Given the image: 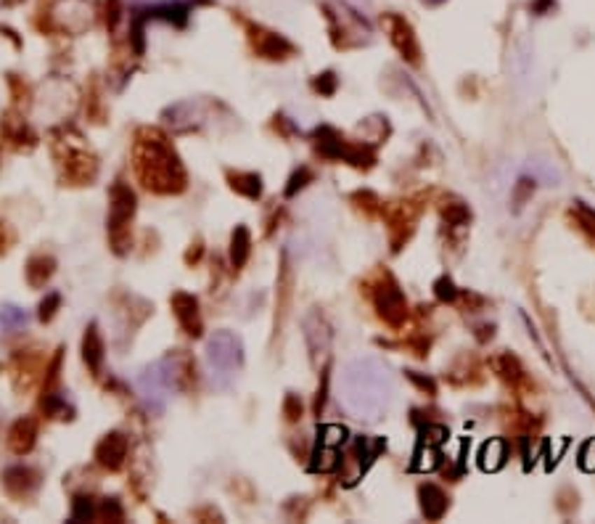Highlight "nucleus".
Returning a JSON list of instances; mask_svg holds the SVG:
<instances>
[{
	"instance_id": "f257e3e1",
	"label": "nucleus",
	"mask_w": 595,
	"mask_h": 524,
	"mask_svg": "<svg viewBox=\"0 0 595 524\" xmlns=\"http://www.w3.org/2000/svg\"><path fill=\"white\" fill-rule=\"evenodd\" d=\"M389 394H392L389 371L376 357H357L344 368L342 400L352 416L376 421L386 411Z\"/></svg>"
},
{
	"instance_id": "f03ea898",
	"label": "nucleus",
	"mask_w": 595,
	"mask_h": 524,
	"mask_svg": "<svg viewBox=\"0 0 595 524\" xmlns=\"http://www.w3.org/2000/svg\"><path fill=\"white\" fill-rule=\"evenodd\" d=\"M135 165H138V175H141L146 188L159 191V193H172V191H183V186H186V172H183L178 156L169 149V143L162 132H138Z\"/></svg>"
},
{
	"instance_id": "7ed1b4c3",
	"label": "nucleus",
	"mask_w": 595,
	"mask_h": 524,
	"mask_svg": "<svg viewBox=\"0 0 595 524\" xmlns=\"http://www.w3.org/2000/svg\"><path fill=\"white\" fill-rule=\"evenodd\" d=\"M244 363L241 339L230 331H214L206 342V368L214 387L225 389Z\"/></svg>"
},
{
	"instance_id": "20e7f679",
	"label": "nucleus",
	"mask_w": 595,
	"mask_h": 524,
	"mask_svg": "<svg viewBox=\"0 0 595 524\" xmlns=\"http://www.w3.org/2000/svg\"><path fill=\"white\" fill-rule=\"evenodd\" d=\"M178 389V366L172 357H162L151 363L148 368H143L138 376V392H141L143 403L148 405V411L162 413L164 411L169 394Z\"/></svg>"
},
{
	"instance_id": "39448f33",
	"label": "nucleus",
	"mask_w": 595,
	"mask_h": 524,
	"mask_svg": "<svg viewBox=\"0 0 595 524\" xmlns=\"http://www.w3.org/2000/svg\"><path fill=\"white\" fill-rule=\"evenodd\" d=\"M326 16L331 22L333 43L339 48H352L360 43H368V24L357 11L346 8L344 3H326Z\"/></svg>"
},
{
	"instance_id": "423d86ee",
	"label": "nucleus",
	"mask_w": 595,
	"mask_h": 524,
	"mask_svg": "<svg viewBox=\"0 0 595 524\" xmlns=\"http://www.w3.org/2000/svg\"><path fill=\"white\" fill-rule=\"evenodd\" d=\"M373 305L379 310L381 321L389 323L392 329H400L407 315V302H405L400 286L394 284V278L389 273H384L379 278V284L373 286Z\"/></svg>"
},
{
	"instance_id": "0eeeda50",
	"label": "nucleus",
	"mask_w": 595,
	"mask_h": 524,
	"mask_svg": "<svg viewBox=\"0 0 595 524\" xmlns=\"http://www.w3.org/2000/svg\"><path fill=\"white\" fill-rule=\"evenodd\" d=\"M384 27L389 32L392 46L402 53V59H407L410 64H418L421 61V46H418V37L413 32V27H410V22L402 19L400 13H386L384 16Z\"/></svg>"
},
{
	"instance_id": "6e6552de",
	"label": "nucleus",
	"mask_w": 595,
	"mask_h": 524,
	"mask_svg": "<svg viewBox=\"0 0 595 524\" xmlns=\"http://www.w3.org/2000/svg\"><path fill=\"white\" fill-rule=\"evenodd\" d=\"M132 212H135V196L127 186L117 183L111 188V214H108V228H111V236H117L122 228L130 223Z\"/></svg>"
},
{
	"instance_id": "1a4fd4ad",
	"label": "nucleus",
	"mask_w": 595,
	"mask_h": 524,
	"mask_svg": "<svg viewBox=\"0 0 595 524\" xmlns=\"http://www.w3.org/2000/svg\"><path fill=\"white\" fill-rule=\"evenodd\" d=\"M125 455H127V437L125 434H106L104 440L98 442V448H95V458H98V464L106 466V469H119L122 461H125Z\"/></svg>"
},
{
	"instance_id": "9d476101",
	"label": "nucleus",
	"mask_w": 595,
	"mask_h": 524,
	"mask_svg": "<svg viewBox=\"0 0 595 524\" xmlns=\"http://www.w3.org/2000/svg\"><path fill=\"white\" fill-rule=\"evenodd\" d=\"M304 339H307L312 357L323 355L328 350V345H331V329H328V323L323 321V315L318 310L309 312L307 318H304Z\"/></svg>"
},
{
	"instance_id": "9b49d317",
	"label": "nucleus",
	"mask_w": 595,
	"mask_h": 524,
	"mask_svg": "<svg viewBox=\"0 0 595 524\" xmlns=\"http://www.w3.org/2000/svg\"><path fill=\"white\" fill-rule=\"evenodd\" d=\"M251 40H254V48H257V53L265 56V59H286L294 46L286 40V37L275 35V32H267V29H251Z\"/></svg>"
},
{
	"instance_id": "f8f14e48",
	"label": "nucleus",
	"mask_w": 595,
	"mask_h": 524,
	"mask_svg": "<svg viewBox=\"0 0 595 524\" xmlns=\"http://www.w3.org/2000/svg\"><path fill=\"white\" fill-rule=\"evenodd\" d=\"M172 310H175V315H178L180 326H183L190 336H199V333H202V318H199V302H196V297L180 291V294L172 297Z\"/></svg>"
},
{
	"instance_id": "ddd939ff",
	"label": "nucleus",
	"mask_w": 595,
	"mask_h": 524,
	"mask_svg": "<svg viewBox=\"0 0 595 524\" xmlns=\"http://www.w3.org/2000/svg\"><path fill=\"white\" fill-rule=\"evenodd\" d=\"M418 498H421V511H424V516L431 519V522L442 519L444 511H447V506H450L444 490L437 488V485H431V482H426V485L418 488Z\"/></svg>"
},
{
	"instance_id": "4468645a",
	"label": "nucleus",
	"mask_w": 595,
	"mask_h": 524,
	"mask_svg": "<svg viewBox=\"0 0 595 524\" xmlns=\"http://www.w3.org/2000/svg\"><path fill=\"white\" fill-rule=\"evenodd\" d=\"M8 445H11L13 453H27L32 450V445H35V421L32 418H22V421H16L11 429V437H8Z\"/></svg>"
},
{
	"instance_id": "2eb2a0df",
	"label": "nucleus",
	"mask_w": 595,
	"mask_h": 524,
	"mask_svg": "<svg viewBox=\"0 0 595 524\" xmlns=\"http://www.w3.org/2000/svg\"><path fill=\"white\" fill-rule=\"evenodd\" d=\"M83 357H85V363L90 366V371H93V373H98V371H101V363H104V342H101V333H98V329H95V326H90V329H88V333H85V339H83Z\"/></svg>"
},
{
	"instance_id": "dca6fc26",
	"label": "nucleus",
	"mask_w": 595,
	"mask_h": 524,
	"mask_svg": "<svg viewBox=\"0 0 595 524\" xmlns=\"http://www.w3.org/2000/svg\"><path fill=\"white\" fill-rule=\"evenodd\" d=\"M492 366H495V371H498L503 379L511 381V384L524 379V368H522V363H519V357L511 355V352H505V350L492 360Z\"/></svg>"
},
{
	"instance_id": "f3484780",
	"label": "nucleus",
	"mask_w": 595,
	"mask_h": 524,
	"mask_svg": "<svg viewBox=\"0 0 595 524\" xmlns=\"http://www.w3.org/2000/svg\"><path fill=\"white\" fill-rule=\"evenodd\" d=\"M355 448H357V455H360V469L365 471V469L379 458V453L386 448V440H381V437H357Z\"/></svg>"
},
{
	"instance_id": "a211bd4d",
	"label": "nucleus",
	"mask_w": 595,
	"mask_h": 524,
	"mask_svg": "<svg viewBox=\"0 0 595 524\" xmlns=\"http://www.w3.org/2000/svg\"><path fill=\"white\" fill-rule=\"evenodd\" d=\"M440 464V450H437V442L431 440H421L416 450V461H413V471H431Z\"/></svg>"
},
{
	"instance_id": "6ab92c4d",
	"label": "nucleus",
	"mask_w": 595,
	"mask_h": 524,
	"mask_svg": "<svg viewBox=\"0 0 595 524\" xmlns=\"http://www.w3.org/2000/svg\"><path fill=\"white\" fill-rule=\"evenodd\" d=\"M569 217L574 220V226L580 228L584 236L595 244V209H590L584 202H577L569 209Z\"/></svg>"
},
{
	"instance_id": "aec40b11",
	"label": "nucleus",
	"mask_w": 595,
	"mask_h": 524,
	"mask_svg": "<svg viewBox=\"0 0 595 524\" xmlns=\"http://www.w3.org/2000/svg\"><path fill=\"white\" fill-rule=\"evenodd\" d=\"M249 247H251L249 230L244 226H238L236 230H233V241H230V260H233V268H244V262L249 257Z\"/></svg>"
},
{
	"instance_id": "412c9836",
	"label": "nucleus",
	"mask_w": 595,
	"mask_h": 524,
	"mask_svg": "<svg viewBox=\"0 0 595 524\" xmlns=\"http://www.w3.org/2000/svg\"><path fill=\"white\" fill-rule=\"evenodd\" d=\"M6 485H8L11 492L22 495V492H27L29 488H35L37 485V474L35 471H29V469H24V466H16V469H11V471L6 474Z\"/></svg>"
},
{
	"instance_id": "4be33fe9",
	"label": "nucleus",
	"mask_w": 595,
	"mask_h": 524,
	"mask_svg": "<svg viewBox=\"0 0 595 524\" xmlns=\"http://www.w3.org/2000/svg\"><path fill=\"white\" fill-rule=\"evenodd\" d=\"M230 186L249 199H257L262 193V180L257 172H236V175H230Z\"/></svg>"
},
{
	"instance_id": "5701e85b",
	"label": "nucleus",
	"mask_w": 595,
	"mask_h": 524,
	"mask_svg": "<svg viewBox=\"0 0 595 524\" xmlns=\"http://www.w3.org/2000/svg\"><path fill=\"white\" fill-rule=\"evenodd\" d=\"M53 273V260L50 257H32L29 260V268H27V278H29V284L32 286H43L50 278Z\"/></svg>"
},
{
	"instance_id": "b1692460",
	"label": "nucleus",
	"mask_w": 595,
	"mask_h": 524,
	"mask_svg": "<svg viewBox=\"0 0 595 524\" xmlns=\"http://www.w3.org/2000/svg\"><path fill=\"white\" fill-rule=\"evenodd\" d=\"M442 217L450 226H465L471 220V209L461 199H450V202H444V207H442Z\"/></svg>"
},
{
	"instance_id": "393cba45",
	"label": "nucleus",
	"mask_w": 595,
	"mask_h": 524,
	"mask_svg": "<svg viewBox=\"0 0 595 524\" xmlns=\"http://www.w3.org/2000/svg\"><path fill=\"white\" fill-rule=\"evenodd\" d=\"M27 312L22 308H13V305H3L0 308V326L6 329V331H19L27 326Z\"/></svg>"
},
{
	"instance_id": "a878e982",
	"label": "nucleus",
	"mask_w": 595,
	"mask_h": 524,
	"mask_svg": "<svg viewBox=\"0 0 595 524\" xmlns=\"http://www.w3.org/2000/svg\"><path fill=\"white\" fill-rule=\"evenodd\" d=\"M532 193H535V178L519 180V183H516V188H513V202H516V207H524V202H526Z\"/></svg>"
},
{
	"instance_id": "bb28decb",
	"label": "nucleus",
	"mask_w": 595,
	"mask_h": 524,
	"mask_svg": "<svg viewBox=\"0 0 595 524\" xmlns=\"http://www.w3.org/2000/svg\"><path fill=\"white\" fill-rule=\"evenodd\" d=\"M93 516V500L90 498H74V506H71V519L80 522V519H90Z\"/></svg>"
},
{
	"instance_id": "cd10ccee",
	"label": "nucleus",
	"mask_w": 595,
	"mask_h": 524,
	"mask_svg": "<svg viewBox=\"0 0 595 524\" xmlns=\"http://www.w3.org/2000/svg\"><path fill=\"white\" fill-rule=\"evenodd\" d=\"M434 291H437V297H440L442 302H452V299L458 297V291H455V284H452L447 275H444V278H440V281L434 284Z\"/></svg>"
},
{
	"instance_id": "c85d7f7f",
	"label": "nucleus",
	"mask_w": 595,
	"mask_h": 524,
	"mask_svg": "<svg viewBox=\"0 0 595 524\" xmlns=\"http://www.w3.org/2000/svg\"><path fill=\"white\" fill-rule=\"evenodd\" d=\"M59 302H61L59 294H48V297L43 299V305H40V318H43V321H50L53 312H56V308H59Z\"/></svg>"
},
{
	"instance_id": "c756f323",
	"label": "nucleus",
	"mask_w": 595,
	"mask_h": 524,
	"mask_svg": "<svg viewBox=\"0 0 595 524\" xmlns=\"http://www.w3.org/2000/svg\"><path fill=\"white\" fill-rule=\"evenodd\" d=\"M315 90H321L323 95H331L336 90V77H333V71H326L321 74L318 80H315Z\"/></svg>"
},
{
	"instance_id": "7c9ffc66",
	"label": "nucleus",
	"mask_w": 595,
	"mask_h": 524,
	"mask_svg": "<svg viewBox=\"0 0 595 524\" xmlns=\"http://www.w3.org/2000/svg\"><path fill=\"white\" fill-rule=\"evenodd\" d=\"M284 413L288 421H297V418L302 416V403L297 400V394H288V397H286Z\"/></svg>"
},
{
	"instance_id": "2f4dec72",
	"label": "nucleus",
	"mask_w": 595,
	"mask_h": 524,
	"mask_svg": "<svg viewBox=\"0 0 595 524\" xmlns=\"http://www.w3.org/2000/svg\"><path fill=\"white\" fill-rule=\"evenodd\" d=\"M580 464H582V469H587V471H593L595 469V440H590L582 448V453H580Z\"/></svg>"
},
{
	"instance_id": "473e14b6",
	"label": "nucleus",
	"mask_w": 595,
	"mask_h": 524,
	"mask_svg": "<svg viewBox=\"0 0 595 524\" xmlns=\"http://www.w3.org/2000/svg\"><path fill=\"white\" fill-rule=\"evenodd\" d=\"M304 180H309V172H307V170H299L297 175L291 178V186L286 188V193H288V196H294V193H297V188H304V186H307Z\"/></svg>"
},
{
	"instance_id": "72a5a7b5",
	"label": "nucleus",
	"mask_w": 595,
	"mask_h": 524,
	"mask_svg": "<svg viewBox=\"0 0 595 524\" xmlns=\"http://www.w3.org/2000/svg\"><path fill=\"white\" fill-rule=\"evenodd\" d=\"M537 13H545L547 8H553V0H535V6H532Z\"/></svg>"
},
{
	"instance_id": "f704fd0d",
	"label": "nucleus",
	"mask_w": 595,
	"mask_h": 524,
	"mask_svg": "<svg viewBox=\"0 0 595 524\" xmlns=\"http://www.w3.org/2000/svg\"><path fill=\"white\" fill-rule=\"evenodd\" d=\"M424 3H426V6H442L444 0H424Z\"/></svg>"
}]
</instances>
